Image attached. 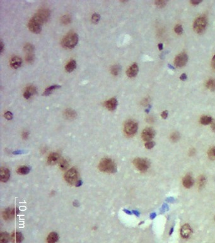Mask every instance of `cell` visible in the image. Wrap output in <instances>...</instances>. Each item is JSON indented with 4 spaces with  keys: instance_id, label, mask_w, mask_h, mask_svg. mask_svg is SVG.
<instances>
[{
    "instance_id": "obj_2",
    "label": "cell",
    "mask_w": 215,
    "mask_h": 243,
    "mask_svg": "<svg viewBox=\"0 0 215 243\" xmlns=\"http://www.w3.org/2000/svg\"><path fill=\"white\" fill-rule=\"evenodd\" d=\"M78 42V36L75 32H70L66 35L62 41V44L65 48L72 49L76 46Z\"/></svg>"
},
{
    "instance_id": "obj_23",
    "label": "cell",
    "mask_w": 215,
    "mask_h": 243,
    "mask_svg": "<svg viewBox=\"0 0 215 243\" xmlns=\"http://www.w3.org/2000/svg\"><path fill=\"white\" fill-rule=\"evenodd\" d=\"M61 88V86H59V85H53V86H50V87L47 88L46 89H45V90L44 91V94H44V96H48V95H49V94H51V93L53 92L54 90L57 89H59V88Z\"/></svg>"
},
{
    "instance_id": "obj_31",
    "label": "cell",
    "mask_w": 215,
    "mask_h": 243,
    "mask_svg": "<svg viewBox=\"0 0 215 243\" xmlns=\"http://www.w3.org/2000/svg\"><path fill=\"white\" fill-rule=\"evenodd\" d=\"M24 49L27 53H33V51H34V47L31 44H27L24 47Z\"/></svg>"
},
{
    "instance_id": "obj_28",
    "label": "cell",
    "mask_w": 215,
    "mask_h": 243,
    "mask_svg": "<svg viewBox=\"0 0 215 243\" xmlns=\"http://www.w3.org/2000/svg\"><path fill=\"white\" fill-rule=\"evenodd\" d=\"M9 238V235L7 232H1L0 236V243H8Z\"/></svg>"
},
{
    "instance_id": "obj_3",
    "label": "cell",
    "mask_w": 215,
    "mask_h": 243,
    "mask_svg": "<svg viewBox=\"0 0 215 243\" xmlns=\"http://www.w3.org/2000/svg\"><path fill=\"white\" fill-rule=\"evenodd\" d=\"M44 24V23L42 21V20L35 15L30 20L28 24V27L31 32L35 33V34H38L42 30V26Z\"/></svg>"
},
{
    "instance_id": "obj_5",
    "label": "cell",
    "mask_w": 215,
    "mask_h": 243,
    "mask_svg": "<svg viewBox=\"0 0 215 243\" xmlns=\"http://www.w3.org/2000/svg\"><path fill=\"white\" fill-rule=\"evenodd\" d=\"M138 125L137 122L134 120H128L125 123L124 130L128 136H133L138 130Z\"/></svg>"
},
{
    "instance_id": "obj_25",
    "label": "cell",
    "mask_w": 215,
    "mask_h": 243,
    "mask_svg": "<svg viewBox=\"0 0 215 243\" xmlns=\"http://www.w3.org/2000/svg\"><path fill=\"white\" fill-rule=\"evenodd\" d=\"M30 170V168L27 166H22L18 168L17 173L18 174L21 175H25L29 173Z\"/></svg>"
},
{
    "instance_id": "obj_49",
    "label": "cell",
    "mask_w": 215,
    "mask_h": 243,
    "mask_svg": "<svg viewBox=\"0 0 215 243\" xmlns=\"http://www.w3.org/2000/svg\"><path fill=\"white\" fill-rule=\"evenodd\" d=\"M81 182H81V180H78V182H77V183L76 184V185H75V186H76V187H79V186H81V184H82Z\"/></svg>"
},
{
    "instance_id": "obj_14",
    "label": "cell",
    "mask_w": 215,
    "mask_h": 243,
    "mask_svg": "<svg viewBox=\"0 0 215 243\" xmlns=\"http://www.w3.org/2000/svg\"><path fill=\"white\" fill-rule=\"evenodd\" d=\"M10 177V173L9 170L6 168L1 167L0 170V179L1 181L3 182H6L9 180Z\"/></svg>"
},
{
    "instance_id": "obj_41",
    "label": "cell",
    "mask_w": 215,
    "mask_h": 243,
    "mask_svg": "<svg viewBox=\"0 0 215 243\" xmlns=\"http://www.w3.org/2000/svg\"><path fill=\"white\" fill-rule=\"evenodd\" d=\"M5 117L8 120H11L13 118V114H12L10 112H7L5 114Z\"/></svg>"
},
{
    "instance_id": "obj_29",
    "label": "cell",
    "mask_w": 215,
    "mask_h": 243,
    "mask_svg": "<svg viewBox=\"0 0 215 243\" xmlns=\"http://www.w3.org/2000/svg\"><path fill=\"white\" fill-rule=\"evenodd\" d=\"M121 67L119 65H113L112 67H111V73H112L114 76H117L119 73L120 71H121Z\"/></svg>"
},
{
    "instance_id": "obj_50",
    "label": "cell",
    "mask_w": 215,
    "mask_h": 243,
    "mask_svg": "<svg viewBox=\"0 0 215 243\" xmlns=\"http://www.w3.org/2000/svg\"><path fill=\"white\" fill-rule=\"evenodd\" d=\"M158 48L160 50H162L163 49V44H158Z\"/></svg>"
},
{
    "instance_id": "obj_46",
    "label": "cell",
    "mask_w": 215,
    "mask_h": 243,
    "mask_svg": "<svg viewBox=\"0 0 215 243\" xmlns=\"http://www.w3.org/2000/svg\"><path fill=\"white\" fill-rule=\"evenodd\" d=\"M212 66L215 69V55L213 56L212 60Z\"/></svg>"
},
{
    "instance_id": "obj_27",
    "label": "cell",
    "mask_w": 215,
    "mask_h": 243,
    "mask_svg": "<svg viewBox=\"0 0 215 243\" xmlns=\"http://www.w3.org/2000/svg\"><path fill=\"white\" fill-rule=\"evenodd\" d=\"M206 88L211 91H215V79H211L206 83Z\"/></svg>"
},
{
    "instance_id": "obj_17",
    "label": "cell",
    "mask_w": 215,
    "mask_h": 243,
    "mask_svg": "<svg viewBox=\"0 0 215 243\" xmlns=\"http://www.w3.org/2000/svg\"><path fill=\"white\" fill-rule=\"evenodd\" d=\"M37 92L36 88L33 86H30L27 88V89L23 93V96L25 99H29L33 95V94H35Z\"/></svg>"
},
{
    "instance_id": "obj_33",
    "label": "cell",
    "mask_w": 215,
    "mask_h": 243,
    "mask_svg": "<svg viewBox=\"0 0 215 243\" xmlns=\"http://www.w3.org/2000/svg\"><path fill=\"white\" fill-rule=\"evenodd\" d=\"M71 17H70L69 15H64L63 17H62L61 22H63V24L66 25V24H69L70 22H71Z\"/></svg>"
},
{
    "instance_id": "obj_44",
    "label": "cell",
    "mask_w": 215,
    "mask_h": 243,
    "mask_svg": "<svg viewBox=\"0 0 215 243\" xmlns=\"http://www.w3.org/2000/svg\"><path fill=\"white\" fill-rule=\"evenodd\" d=\"M201 2V1H196V0H194V1H191V3L194 5H197V4H199Z\"/></svg>"
},
{
    "instance_id": "obj_35",
    "label": "cell",
    "mask_w": 215,
    "mask_h": 243,
    "mask_svg": "<svg viewBox=\"0 0 215 243\" xmlns=\"http://www.w3.org/2000/svg\"><path fill=\"white\" fill-rule=\"evenodd\" d=\"M179 138H180V135L178 133H173L170 135L171 140L172 141H174V142L178 141Z\"/></svg>"
},
{
    "instance_id": "obj_7",
    "label": "cell",
    "mask_w": 215,
    "mask_h": 243,
    "mask_svg": "<svg viewBox=\"0 0 215 243\" xmlns=\"http://www.w3.org/2000/svg\"><path fill=\"white\" fill-rule=\"evenodd\" d=\"M133 164L141 172L147 170L149 167V163L146 160L143 158H136L133 161Z\"/></svg>"
},
{
    "instance_id": "obj_22",
    "label": "cell",
    "mask_w": 215,
    "mask_h": 243,
    "mask_svg": "<svg viewBox=\"0 0 215 243\" xmlns=\"http://www.w3.org/2000/svg\"><path fill=\"white\" fill-rule=\"evenodd\" d=\"M59 239V236L56 232H51L49 234L47 238L48 243H56Z\"/></svg>"
},
{
    "instance_id": "obj_18",
    "label": "cell",
    "mask_w": 215,
    "mask_h": 243,
    "mask_svg": "<svg viewBox=\"0 0 215 243\" xmlns=\"http://www.w3.org/2000/svg\"><path fill=\"white\" fill-rule=\"evenodd\" d=\"M181 236H182L184 238H187L189 237L192 233V230L191 228L188 224H185L182 226V227L181 229Z\"/></svg>"
},
{
    "instance_id": "obj_39",
    "label": "cell",
    "mask_w": 215,
    "mask_h": 243,
    "mask_svg": "<svg viewBox=\"0 0 215 243\" xmlns=\"http://www.w3.org/2000/svg\"><path fill=\"white\" fill-rule=\"evenodd\" d=\"M166 3L167 2L165 1H155L156 5L158 7H159V8H162V7L165 6V5H166Z\"/></svg>"
},
{
    "instance_id": "obj_4",
    "label": "cell",
    "mask_w": 215,
    "mask_h": 243,
    "mask_svg": "<svg viewBox=\"0 0 215 243\" xmlns=\"http://www.w3.org/2000/svg\"><path fill=\"white\" fill-rule=\"evenodd\" d=\"M207 26V20L204 16H199L197 18L193 24L194 30L196 32L202 33L205 29Z\"/></svg>"
},
{
    "instance_id": "obj_36",
    "label": "cell",
    "mask_w": 215,
    "mask_h": 243,
    "mask_svg": "<svg viewBox=\"0 0 215 243\" xmlns=\"http://www.w3.org/2000/svg\"><path fill=\"white\" fill-rule=\"evenodd\" d=\"M175 32H176V34L180 35L183 32V29L181 25H177L175 27Z\"/></svg>"
},
{
    "instance_id": "obj_10",
    "label": "cell",
    "mask_w": 215,
    "mask_h": 243,
    "mask_svg": "<svg viewBox=\"0 0 215 243\" xmlns=\"http://www.w3.org/2000/svg\"><path fill=\"white\" fill-rule=\"evenodd\" d=\"M155 134V130L151 128H146L143 130L141 136L144 141H151V140L154 138Z\"/></svg>"
},
{
    "instance_id": "obj_11",
    "label": "cell",
    "mask_w": 215,
    "mask_h": 243,
    "mask_svg": "<svg viewBox=\"0 0 215 243\" xmlns=\"http://www.w3.org/2000/svg\"><path fill=\"white\" fill-rule=\"evenodd\" d=\"M16 213V209L15 208H7L3 212V217L4 219L6 220H9L13 219Z\"/></svg>"
},
{
    "instance_id": "obj_13",
    "label": "cell",
    "mask_w": 215,
    "mask_h": 243,
    "mask_svg": "<svg viewBox=\"0 0 215 243\" xmlns=\"http://www.w3.org/2000/svg\"><path fill=\"white\" fill-rule=\"evenodd\" d=\"M138 71H139V68H138V65L136 63H134L127 69V71L126 72V74L129 77L133 78L137 76Z\"/></svg>"
},
{
    "instance_id": "obj_34",
    "label": "cell",
    "mask_w": 215,
    "mask_h": 243,
    "mask_svg": "<svg viewBox=\"0 0 215 243\" xmlns=\"http://www.w3.org/2000/svg\"><path fill=\"white\" fill-rule=\"evenodd\" d=\"M34 60V55L33 53H27L26 56V60L28 63H32Z\"/></svg>"
},
{
    "instance_id": "obj_48",
    "label": "cell",
    "mask_w": 215,
    "mask_h": 243,
    "mask_svg": "<svg viewBox=\"0 0 215 243\" xmlns=\"http://www.w3.org/2000/svg\"><path fill=\"white\" fill-rule=\"evenodd\" d=\"M0 46H1V53H2L3 51V49H4V44L3 43V41H1Z\"/></svg>"
},
{
    "instance_id": "obj_19",
    "label": "cell",
    "mask_w": 215,
    "mask_h": 243,
    "mask_svg": "<svg viewBox=\"0 0 215 243\" xmlns=\"http://www.w3.org/2000/svg\"><path fill=\"white\" fill-rule=\"evenodd\" d=\"M23 239V235L20 232H15L11 234V240L13 243H20Z\"/></svg>"
},
{
    "instance_id": "obj_20",
    "label": "cell",
    "mask_w": 215,
    "mask_h": 243,
    "mask_svg": "<svg viewBox=\"0 0 215 243\" xmlns=\"http://www.w3.org/2000/svg\"><path fill=\"white\" fill-rule=\"evenodd\" d=\"M194 184V180L192 177L191 175H186L185 177L183 179V185L184 186L187 187V188H190L192 186V185Z\"/></svg>"
},
{
    "instance_id": "obj_38",
    "label": "cell",
    "mask_w": 215,
    "mask_h": 243,
    "mask_svg": "<svg viewBox=\"0 0 215 243\" xmlns=\"http://www.w3.org/2000/svg\"><path fill=\"white\" fill-rule=\"evenodd\" d=\"M205 184V178L203 176H201L198 180V186L199 187H202L204 186Z\"/></svg>"
},
{
    "instance_id": "obj_42",
    "label": "cell",
    "mask_w": 215,
    "mask_h": 243,
    "mask_svg": "<svg viewBox=\"0 0 215 243\" xmlns=\"http://www.w3.org/2000/svg\"><path fill=\"white\" fill-rule=\"evenodd\" d=\"M162 117L163 118H166L168 117V112L167 111H163L162 113Z\"/></svg>"
},
{
    "instance_id": "obj_40",
    "label": "cell",
    "mask_w": 215,
    "mask_h": 243,
    "mask_svg": "<svg viewBox=\"0 0 215 243\" xmlns=\"http://www.w3.org/2000/svg\"><path fill=\"white\" fill-rule=\"evenodd\" d=\"M155 146V143L153 141H148L145 143V147L147 149H151Z\"/></svg>"
},
{
    "instance_id": "obj_6",
    "label": "cell",
    "mask_w": 215,
    "mask_h": 243,
    "mask_svg": "<svg viewBox=\"0 0 215 243\" xmlns=\"http://www.w3.org/2000/svg\"><path fill=\"white\" fill-rule=\"evenodd\" d=\"M78 171L75 168H71L68 171L66 172L64 175V179L67 182L70 184H75L78 182Z\"/></svg>"
},
{
    "instance_id": "obj_24",
    "label": "cell",
    "mask_w": 215,
    "mask_h": 243,
    "mask_svg": "<svg viewBox=\"0 0 215 243\" xmlns=\"http://www.w3.org/2000/svg\"><path fill=\"white\" fill-rule=\"evenodd\" d=\"M64 113H65V116L69 119L74 118H75L76 116V113L75 111L72 109H70V108H68L66 110Z\"/></svg>"
},
{
    "instance_id": "obj_47",
    "label": "cell",
    "mask_w": 215,
    "mask_h": 243,
    "mask_svg": "<svg viewBox=\"0 0 215 243\" xmlns=\"http://www.w3.org/2000/svg\"><path fill=\"white\" fill-rule=\"evenodd\" d=\"M211 128L213 131L215 132V121H213L211 123Z\"/></svg>"
},
{
    "instance_id": "obj_30",
    "label": "cell",
    "mask_w": 215,
    "mask_h": 243,
    "mask_svg": "<svg viewBox=\"0 0 215 243\" xmlns=\"http://www.w3.org/2000/svg\"><path fill=\"white\" fill-rule=\"evenodd\" d=\"M68 166H69V164L66 160L63 159L59 161V167L61 170H65L66 169H67Z\"/></svg>"
},
{
    "instance_id": "obj_8",
    "label": "cell",
    "mask_w": 215,
    "mask_h": 243,
    "mask_svg": "<svg viewBox=\"0 0 215 243\" xmlns=\"http://www.w3.org/2000/svg\"><path fill=\"white\" fill-rule=\"evenodd\" d=\"M188 60L187 55L185 53H182L178 55L174 60L175 65L177 67H182L187 63Z\"/></svg>"
},
{
    "instance_id": "obj_21",
    "label": "cell",
    "mask_w": 215,
    "mask_h": 243,
    "mask_svg": "<svg viewBox=\"0 0 215 243\" xmlns=\"http://www.w3.org/2000/svg\"><path fill=\"white\" fill-rule=\"evenodd\" d=\"M76 67V62L74 60H71L66 64L65 67V69L68 72H71Z\"/></svg>"
},
{
    "instance_id": "obj_1",
    "label": "cell",
    "mask_w": 215,
    "mask_h": 243,
    "mask_svg": "<svg viewBox=\"0 0 215 243\" xmlns=\"http://www.w3.org/2000/svg\"><path fill=\"white\" fill-rule=\"evenodd\" d=\"M99 170L103 172L114 173L117 171L116 165L112 160L110 158H103L98 165Z\"/></svg>"
},
{
    "instance_id": "obj_43",
    "label": "cell",
    "mask_w": 215,
    "mask_h": 243,
    "mask_svg": "<svg viewBox=\"0 0 215 243\" xmlns=\"http://www.w3.org/2000/svg\"><path fill=\"white\" fill-rule=\"evenodd\" d=\"M180 79L182 81H185V80L187 79V76H186V74H185V73L182 74L180 77Z\"/></svg>"
},
{
    "instance_id": "obj_16",
    "label": "cell",
    "mask_w": 215,
    "mask_h": 243,
    "mask_svg": "<svg viewBox=\"0 0 215 243\" xmlns=\"http://www.w3.org/2000/svg\"><path fill=\"white\" fill-rule=\"evenodd\" d=\"M59 155L57 153H52L49 155L47 158V163L49 165H54L59 161Z\"/></svg>"
},
{
    "instance_id": "obj_37",
    "label": "cell",
    "mask_w": 215,
    "mask_h": 243,
    "mask_svg": "<svg viewBox=\"0 0 215 243\" xmlns=\"http://www.w3.org/2000/svg\"><path fill=\"white\" fill-rule=\"evenodd\" d=\"M100 15H99L98 14H94L92 15V21L93 23L96 24V23L98 22L99 20H100Z\"/></svg>"
},
{
    "instance_id": "obj_12",
    "label": "cell",
    "mask_w": 215,
    "mask_h": 243,
    "mask_svg": "<svg viewBox=\"0 0 215 243\" xmlns=\"http://www.w3.org/2000/svg\"><path fill=\"white\" fill-rule=\"evenodd\" d=\"M117 100L116 98H112L105 102V106L109 111H114L117 106Z\"/></svg>"
},
{
    "instance_id": "obj_45",
    "label": "cell",
    "mask_w": 215,
    "mask_h": 243,
    "mask_svg": "<svg viewBox=\"0 0 215 243\" xmlns=\"http://www.w3.org/2000/svg\"><path fill=\"white\" fill-rule=\"evenodd\" d=\"M28 133H27V132H23V133L22 134V136L24 139L27 138L28 137Z\"/></svg>"
},
{
    "instance_id": "obj_26",
    "label": "cell",
    "mask_w": 215,
    "mask_h": 243,
    "mask_svg": "<svg viewBox=\"0 0 215 243\" xmlns=\"http://www.w3.org/2000/svg\"><path fill=\"white\" fill-rule=\"evenodd\" d=\"M212 122V118L209 116H202L200 119V122L202 125H208L209 123H211Z\"/></svg>"
},
{
    "instance_id": "obj_32",
    "label": "cell",
    "mask_w": 215,
    "mask_h": 243,
    "mask_svg": "<svg viewBox=\"0 0 215 243\" xmlns=\"http://www.w3.org/2000/svg\"><path fill=\"white\" fill-rule=\"evenodd\" d=\"M208 156L210 159L215 160V147L211 148L208 151Z\"/></svg>"
},
{
    "instance_id": "obj_15",
    "label": "cell",
    "mask_w": 215,
    "mask_h": 243,
    "mask_svg": "<svg viewBox=\"0 0 215 243\" xmlns=\"http://www.w3.org/2000/svg\"><path fill=\"white\" fill-rule=\"evenodd\" d=\"M10 65L12 68L15 69H17L21 67L22 64V60L18 56H13L10 60Z\"/></svg>"
},
{
    "instance_id": "obj_9",
    "label": "cell",
    "mask_w": 215,
    "mask_h": 243,
    "mask_svg": "<svg viewBox=\"0 0 215 243\" xmlns=\"http://www.w3.org/2000/svg\"><path fill=\"white\" fill-rule=\"evenodd\" d=\"M35 15L39 19L42 20V21L44 23H45L49 19V17H50V11L47 8H43L37 11V13Z\"/></svg>"
}]
</instances>
